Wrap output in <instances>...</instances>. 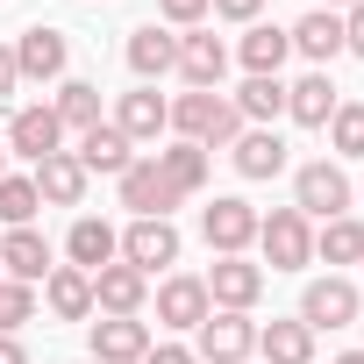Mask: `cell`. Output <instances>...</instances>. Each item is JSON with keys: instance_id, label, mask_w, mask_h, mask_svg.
<instances>
[{"instance_id": "6da1fadb", "label": "cell", "mask_w": 364, "mask_h": 364, "mask_svg": "<svg viewBox=\"0 0 364 364\" xmlns=\"http://www.w3.org/2000/svg\"><path fill=\"white\" fill-rule=\"evenodd\" d=\"M171 136H178V143H200V150H222V143L243 136V114H236L229 93H215V86L200 93V86H193V93L171 100Z\"/></svg>"}, {"instance_id": "7a4b0ae2", "label": "cell", "mask_w": 364, "mask_h": 364, "mask_svg": "<svg viewBox=\"0 0 364 364\" xmlns=\"http://www.w3.org/2000/svg\"><path fill=\"white\" fill-rule=\"evenodd\" d=\"M257 250L272 272H300V264H314V222L300 208H272V215H257Z\"/></svg>"}, {"instance_id": "3957f363", "label": "cell", "mask_w": 364, "mask_h": 364, "mask_svg": "<svg viewBox=\"0 0 364 364\" xmlns=\"http://www.w3.org/2000/svg\"><path fill=\"white\" fill-rule=\"evenodd\" d=\"M293 208L314 222H336V215H350V171L343 164H328V157H314V164H300L293 171Z\"/></svg>"}, {"instance_id": "277c9868", "label": "cell", "mask_w": 364, "mask_h": 364, "mask_svg": "<svg viewBox=\"0 0 364 364\" xmlns=\"http://www.w3.org/2000/svg\"><path fill=\"white\" fill-rule=\"evenodd\" d=\"M193 336H200V343H193L200 364H250V350H257V321H250V314H229V307H215Z\"/></svg>"}, {"instance_id": "5b68a950", "label": "cell", "mask_w": 364, "mask_h": 364, "mask_svg": "<svg viewBox=\"0 0 364 364\" xmlns=\"http://www.w3.org/2000/svg\"><path fill=\"white\" fill-rule=\"evenodd\" d=\"M200 236H208L215 257H243V250L257 243V208L236 200V193H222L215 208H200Z\"/></svg>"}, {"instance_id": "8992f818", "label": "cell", "mask_w": 364, "mask_h": 364, "mask_svg": "<svg viewBox=\"0 0 364 364\" xmlns=\"http://www.w3.org/2000/svg\"><path fill=\"white\" fill-rule=\"evenodd\" d=\"M122 264H136L143 279L164 272V264H178V229L157 222V215H136V222L122 229Z\"/></svg>"}, {"instance_id": "52a82bcc", "label": "cell", "mask_w": 364, "mask_h": 364, "mask_svg": "<svg viewBox=\"0 0 364 364\" xmlns=\"http://www.w3.org/2000/svg\"><path fill=\"white\" fill-rule=\"evenodd\" d=\"M93 328V364H143L150 357V321L143 314H100Z\"/></svg>"}, {"instance_id": "ba28073f", "label": "cell", "mask_w": 364, "mask_h": 364, "mask_svg": "<svg viewBox=\"0 0 364 364\" xmlns=\"http://www.w3.org/2000/svg\"><path fill=\"white\" fill-rule=\"evenodd\" d=\"M8 150L29 157V164L58 157V150H65V122H58V107H15V122H8Z\"/></svg>"}, {"instance_id": "9c48e42d", "label": "cell", "mask_w": 364, "mask_h": 364, "mask_svg": "<svg viewBox=\"0 0 364 364\" xmlns=\"http://www.w3.org/2000/svg\"><path fill=\"white\" fill-rule=\"evenodd\" d=\"M257 293H264V264H250V257H215V272H208V300H215V307L250 314Z\"/></svg>"}, {"instance_id": "30bf717a", "label": "cell", "mask_w": 364, "mask_h": 364, "mask_svg": "<svg viewBox=\"0 0 364 364\" xmlns=\"http://www.w3.org/2000/svg\"><path fill=\"white\" fill-rule=\"evenodd\" d=\"M300 321H307L314 336H321V328H350V321H357V286H350V279H336V272H328V279H314V286L300 293Z\"/></svg>"}, {"instance_id": "8fae6325", "label": "cell", "mask_w": 364, "mask_h": 364, "mask_svg": "<svg viewBox=\"0 0 364 364\" xmlns=\"http://www.w3.org/2000/svg\"><path fill=\"white\" fill-rule=\"evenodd\" d=\"M122 208H136V215H157V222H171V208H178V193H171V178L157 171V157H136L122 178Z\"/></svg>"}, {"instance_id": "7c38bea8", "label": "cell", "mask_w": 364, "mask_h": 364, "mask_svg": "<svg viewBox=\"0 0 364 364\" xmlns=\"http://www.w3.org/2000/svg\"><path fill=\"white\" fill-rule=\"evenodd\" d=\"M215 314V300H208V279H193V272H171L164 286H157V321L164 328H200Z\"/></svg>"}, {"instance_id": "4fadbf2b", "label": "cell", "mask_w": 364, "mask_h": 364, "mask_svg": "<svg viewBox=\"0 0 364 364\" xmlns=\"http://www.w3.org/2000/svg\"><path fill=\"white\" fill-rule=\"evenodd\" d=\"M0 272L15 286H43L50 279V236L43 229H0Z\"/></svg>"}, {"instance_id": "5bb4252c", "label": "cell", "mask_w": 364, "mask_h": 364, "mask_svg": "<svg viewBox=\"0 0 364 364\" xmlns=\"http://www.w3.org/2000/svg\"><path fill=\"white\" fill-rule=\"evenodd\" d=\"M65 58H72V43H65V29H22V43H15V72L22 79H36V86H50V79H65Z\"/></svg>"}, {"instance_id": "9a60e30c", "label": "cell", "mask_w": 364, "mask_h": 364, "mask_svg": "<svg viewBox=\"0 0 364 364\" xmlns=\"http://www.w3.org/2000/svg\"><path fill=\"white\" fill-rule=\"evenodd\" d=\"M222 72H229V43L215 36V29H193V36H178V79L186 86H215L222 93Z\"/></svg>"}, {"instance_id": "2e32d148", "label": "cell", "mask_w": 364, "mask_h": 364, "mask_svg": "<svg viewBox=\"0 0 364 364\" xmlns=\"http://www.w3.org/2000/svg\"><path fill=\"white\" fill-rule=\"evenodd\" d=\"M114 129H122L129 143H157V136L171 129V100H164L157 86H136V93H122V107H114Z\"/></svg>"}, {"instance_id": "e0dca14e", "label": "cell", "mask_w": 364, "mask_h": 364, "mask_svg": "<svg viewBox=\"0 0 364 364\" xmlns=\"http://www.w3.org/2000/svg\"><path fill=\"white\" fill-rule=\"evenodd\" d=\"M143 300H150V279L136 272V264H107V272H93V314H143Z\"/></svg>"}, {"instance_id": "ac0fdd59", "label": "cell", "mask_w": 364, "mask_h": 364, "mask_svg": "<svg viewBox=\"0 0 364 364\" xmlns=\"http://www.w3.org/2000/svg\"><path fill=\"white\" fill-rule=\"evenodd\" d=\"M72 157L86 164V178H93V171H107V178H122V171L136 164V143H129V136H122L114 122H93V129L79 136V150H72Z\"/></svg>"}, {"instance_id": "d6986e66", "label": "cell", "mask_w": 364, "mask_h": 364, "mask_svg": "<svg viewBox=\"0 0 364 364\" xmlns=\"http://www.w3.org/2000/svg\"><path fill=\"white\" fill-rule=\"evenodd\" d=\"M286 36H293V50H300V58H307L314 72L343 58V15H328V8H314V15H300V22L286 29Z\"/></svg>"}, {"instance_id": "ffe728a7", "label": "cell", "mask_w": 364, "mask_h": 364, "mask_svg": "<svg viewBox=\"0 0 364 364\" xmlns=\"http://www.w3.org/2000/svg\"><path fill=\"white\" fill-rule=\"evenodd\" d=\"M129 72H136L143 86H157L164 72H178V36H164L157 22H143V29H129Z\"/></svg>"}, {"instance_id": "44dd1931", "label": "cell", "mask_w": 364, "mask_h": 364, "mask_svg": "<svg viewBox=\"0 0 364 364\" xmlns=\"http://www.w3.org/2000/svg\"><path fill=\"white\" fill-rule=\"evenodd\" d=\"M65 257H72L79 272H107V264L122 257V236H114L100 215H79V222H72V236H65Z\"/></svg>"}, {"instance_id": "7402d4cb", "label": "cell", "mask_w": 364, "mask_h": 364, "mask_svg": "<svg viewBox=\"0 0 364 364\" xmlns=\"http://www.w3.org/2000/svg\"><path fill=\"white\" fill-rule=\"evenodd\" d=\"M43 300H50L58 321H93V272H79V264H50Z\"/></svg>"}, {"instance_id": "603a6c76", "label": "cell", "mask_w": 364, "mask_h": 364, "mask_svg": "<svg viewBox=\"0 0 364 364\" xmlns=\"http://www.w3.org/2000/svg\"><path fill=\"white\" fill-rule=\"evenodd\" d=\"M36 200H43V208H79V200H86V164H79L72 150H58V157L36 164Z\"/></svg>"}, {"instance_id": "cb8c5ba5", "label": "cell", "mask_w": 364, "mask_h": 364, "mask_svg": "<svg viewBox=\"0 0 364 364\" xmlns=\"http://www.w3.org/2000/svg\"><path fill=\"white\" fill-rule=\"evenodd\" d=\"M236 58H243V72H250V79H279V65L293 58V36H286V29H272V22H250V29H243V43H236Z\"/></svg>"}, {"instance_id": "d4e9b609", "label": "cell", "mask_w": 364, "mask_h": 364, "mask_svg": "<svg viewBox=\"0 0 364 364\" xmlns=\"http://www.w3.org/2000/svg\"><path fill=\"white\" fill-rule=\"evenodd\" d=\"M229 157H236L243 178H279V171H286V136H279V129H243V136L229 143Z\"/></svg>"}, {"instance_id": "484cf974", "label": "cell", "mask_w": 364, "mask_h": 364, "mask_svg": "<svg viewBox=\"0 0 364 364\" xmlns=\"http://www.w3.org/2000/svg\"><path fill=\"white\" fill-rule=\"evenodd\" d=\"M343 100H336V86H328V72H307V79H293L286 86V114L300 122V129H328V114H336Z\"/></svg>"}, {"instance_id": "4316f807", "label": "cell", "mask_w": 364, "mask_h": 364, "mask_svg": "<svg viewBox=\"0 0 364 364\" xmlns=\"http://www.w3.org/2000/svg\"><path fill=\"white\" fill-rule=\"evenodd\" d=\"M257 357L264 364H314V328L293 314V321H264L257 328Z\"/></svg>"}, {"instance_id": "83f0119b", "label": "cell", "mask_w": 364, "mask_h": 364, "mask_svg": "<svg viewBox=\"0 0 364 364\" xmlns=\"http://www.w3.org/2000/svg\"><path fill=\"white\" fill-rule=\"evenodd\" d=\"M150 157H157V171L171 178L178 200H193V193L208 186V150H200V143H171V150H150Z\"/></svg>"}, {"instance_id": "f1b7e54d", "label": "cell", "mask_w": 364, "mask_h": 364, "mask_svg": "<svg viewBox=\"0 0 364 364\" xmlns=\"http://www.w3.org/2000/svg\"><path fill=\"white\" fill-rule=\"evenodd\" d=\"M314 257L321 264H364V222L357 215H336L314 229Z\"/></svg>"}, {"instance_id": "f546056e", "label": "cell", "mask_w": 364, "mask_h": 364, "mask_svg": "<svg viewBox=\"0 0 364 364\" xmlns=\"http://www.w3.org/2000/svg\"><path fill=\"white\" fill-rule=\"evenodd\" d=\"M236 114H243V129H272L286 114V86L279 79H243L236 86Z\"/></svg>"}, {"instance_id": "4dcf8cb0", "label": "cell", "mask_w": 364, "mask_h": 364, "mask_svg": "<svg viewBox=\"0 0 364 364\" xmlns=\"http://www.w3.org/2000/svg\"><path fill=\"white\" fill-rule=\"evenodd\" d=\"M50 107H58V122H65V129H79V136H86V129L100 122V86H93V79H58V100H50Z\"/></svg>"}, {"instance_id": "1f68e13d", "label": "cell", "mask_w": 364, "mask_h": 364, "mask_svg": "<svg viewBox=\"0 0 364 364\" xmlns=\"http://www.w3.org/2000/svg\"><path fill=\"white\" fill-rule=\"evenodd\" d=\"M36 208H43L36 178H15V171L0 178V229H36Z\"/></svg>"}, {"instance_id": "d6a6232c", "label": "cell", "mask_w": 364, "mask_h": 364, "mask_svg": "<svg viewBox=\"0 0 364 364\" xmlns=\"http://www.w3.org/2000/svg\"><path fill=\"white\" fill-rule=\"evenodd\" d=\"M328 143H336V157H364V100H343L328 114Z\"/></svg>"}, {"instance_id": "836d02e7", "label": "cell", "mask_w": 364, "mask_h": 364, "mask_svg": "<svg viewBox=\"0 0 364 364\" xmlns=\"http://www.w3.org/2000/svg\"><path fill=\"white\" fill-rule=\"evenodd\" d=\"M22 321H36V286H15V279H0V336H15Z\"/></svg>"}, {"instance_id": "e575fe53", "label": "cell", "mask_w": 364, "mask_h": 364, "mask_svg": "<svg viewBox=\"0 0 364 364\" xmlns=\"http://www.w3.org/2000/svg\"><path fill=\"white\" fill-rule=\"evenodd\" d=\"M208 8H215V0H157V15H164V22H178V29H193Z\"/></svg>"}, {"instance_id": "d590c367", "label": "cell", "mask_w": 364, "mask_h": 364, "mask_svg": "<svg viewBox=\"0 0 364 364\" xmlns=\"http://www.w3.org/2000/svg\"><path fill=\"white\" fill-rule=\"evenodd\" d=\"M257 8H264V0H215V15H222V22H243V29L257 22Z\"/></svg>"}, {"instance_id": "8d00e7d4", "label": "cell", "mask_w": 364, "mask_h": 364, "mask_svg": "<svg viewBox=\"0 0 364 364\" xmlns=\"http://www.w3.org/2000/svg\"><path fill=\"white\" fill-rule=\"evenodd\" d=\"M343 50H357V58H364V0L343 15Z\"/></svg>"}, {"instance_id": "74e56055", "label": "cell", "mask_w": 364, "mask_h": 364, "mask_svg": "<svg viewBox=\"0 0 364 364\" xmlns=\"http://www.w3.org/2000/svg\"><path fill=\"white\" fill-rule=\"evenodd\" d=\"M143 364H200V357H193V350H186V343H157V350H150V357H143Z\"/></svg>"}, {"instance_id": "f35d334b", "label": "cell", "mask_w": 364, "mask_h": 364, "mask_svg": "<svg viewBox=\"0 0 364 364\" xmlns=\"http://www.w3.org/2000/svg\"><path fill=\"white\" fill-rule=\"evenodd\" d=\"M22 86V72H15V43H0V100H8Z\"/></svg>"}, {"instance_id": "ab89813d", "label": "cell", "mask_w": 364, "mask_h": 364, "mask_svg": "<svg viewBox=\"0 0 364 364\" xmlns=\"http://www.w3.org/2000/svg\"><path fill=\"white\" fill-rule=\"evenodd\" d=\"M0 364H29V350H22V336H0Z\"/></svg>"}, {"instance_id": "60d3db41", "label": "cell", "mask_w": 364, "mask_h": 364, "mask_svg": "<svg viewBox=\"0 0 364 364\" xmlns=\"http://www.w3.org/2000/svg\"><path fill=\"white\" fill-rule=\"evenodd\" d=\"M321 8H328V15H350V8H357V0H321Z\"/></svg>"}, {"instance_id": "b9f144b4", "label": "cell", "mask_w": 364, "mask_h": 364, "mask_svg": "<svg viewBox=\"0 0 364 364\" xmlns=\"http://www.w3.org/2000/svg\"><path fill=\"white\" fill-rule=\"evenodd\" d=\"M336 364H364V350H343V357H336Z\"/></svg>"}, {"instance_id": "7bdbcfd3", "label": "cell", "mask_w": 364, "mask_h": 364, "mask_svg": "<svg viewBox=\"0 0 364 364\" xmlns=\"http://www.w3.org/2000/svg\"><path fill=\"white\" fill-rule=\"evenodd\" d=\"M0 178H8V143H0Z\"/></svg>"}, {"instance_id": "ee69618b", "label": "cell", "mask_w": 364, "mask_h": 364, "mask_svg": "<svg viewBox=\"0 0 364 364\" xmlns=\"http://www.w3.org/2000/svg\"><path fill=\"white\" fill-rule=\"evenodd\" d=\"M86 364H93V357H86Z\"/></svg>"}]
</instances>
